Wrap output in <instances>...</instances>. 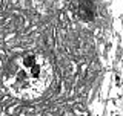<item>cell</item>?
I'll return each instance as SVG.
<instances>
[{"label": "cell", "instance_id": "cell-1", "mask_svg": "<svg viewBox=\"0 0 123 116\" xmlns=\"http://www.w3.org/2000/svg\"><path fill=\"white\" fill-rule=\"evenodd\" d=\"M51 61L36 51H17L3 69V78L9 92L22 99H36L52 83Z\"/></svg>", "mask_w": 123, "mask_h": 116}]
</instances>
